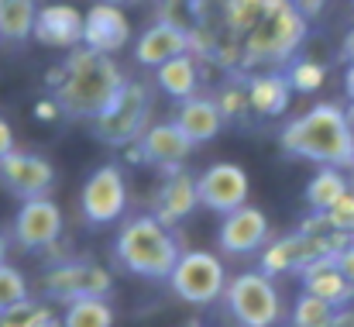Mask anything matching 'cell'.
<instances>
[{
	"label": "cell",
	"instance_id": "cell-22",
	"mask_svg": "<svg viewBox=\"0 0 354 327\" xmlns=\"http://www.w3.org/2000/svg\"><path fill=\"white\" fill-rule=\"evenodd\" d=\"M155 83L176 97V100H186V97H196V87H200V66H196V55L193 52H183L169 62H162L155 69Z\"/></svg>",
	"mask_w": 354,
	"mask_h": 327
},
{
	"label": "cell",
	"instance_id": "cell-43",
	"mask_svg": "<svg viewBox=\"0 0 354 327\" xmlns=\"http://www.w3.org/2000/svg\"><path fill=\"white\" fill-rule=\"evenodd\" d=\"M351 3H354V0H351Z\"/></svg>",
	"mask_w": 354,
	"mask_h": 327
},
{
	"label": "cell",
	"instance_id": "cell-16",
	"mask_svg": "<svg viewBox=\"0 0 354 327\" xmlns=\"http://www.w3.org/2000/svg\"><path fill=\"white\" fill-rule=\"evenodd\" d=\"M183 52H189V24H179L169 17H158L134 45L138 66H148V69H158L162 62H169Z\"/></svg>",
	"mask_w": 354,
	"mask_h": 327
},
{
	"label": "cell",
	"instance_id": "cell-27",
	"mask_svg": "<svg viewBox=\"0 0 354 327\" xmlns=\"http://www.w3.org/2000/svg\"><path fill=\"white\" fill-rule=\"evenodd\" d=\"M286 80L296 94H317L327 83V66L313 62V59H292L286 66Z\"/></svg>",
	"mask_w": 354,
	"mask_h": 327
},
{
	"label": "cell",
	"instance_id": "cell-33",
	"mask_svg": "<svg viewBox=\"0 0 354 327\" xmlns=\"http://www.w3.org/2000/svg\"><path fill=\"white\" fill-rule=\"evenodd\" d=\"M292 3H296V10H299L306 21L320 17V14H324V7H327V0H292Z\"/></svg>",
	"mask_w": 354,
	"mask_h": 327
},
{
	"label": "cell",
	"instance_id": "cell-10",
	"mask_svg": "<svg viewBox=\"0 0 354 327\" xmlns=\"http://www.w3.org/2000/svg\"><path fill=\"white\" fill-rule=\"evenodd\" d=\"M196 190H200V204L224 218V214L248 204L251 183H248V173L237 162H214L210 169H203L196 176Z\"/></svg>",
	"mask_w": 354,
	"mask_h": 327
},
{
	"label": "cell",
	"instance_id": "cell-41",
	"mask_svg": "<svg viewBox=\"0 0 354 327\" xmlns=\"http://www.w3.org/2000/svg\"><path fill=\"white\" fill-rule=\"evenodd\" d=\"M348 169H351V176H354V155H351V166H348Z\"/></svg>",
	"mask_w": 354,
	"mask_h": 327
},
{
	"label": "cell",
	"instance_id": "cell-23",
	"mask_svg": "<svg viewBox=\"0 0 354 327\" xmlns=\"http://www.w3.org/2000/svg\"><path fill=\"white\" fill-rule=\"evenodd\" d=\"M348 190H351V186H348L344 173H341L337 166H324V169H317V176L306 183V204H310L313 214H327Z\"/></svg>",
	"mask_w": 354,
	"mask_h": 327
},
{
	"label": "cell",
	"instance_id": "cell-17",
	"mask_svg": "<svg viewBox=\"0 0 354 327\" xmlns=\"http://www.w3.org/2000/svg\"><path fill=\"white\" fill-rule=\"evenodd\" d=\"M83 21H86V14H80L73 3H45V7H38L31 38H38L48 48H80Z\"/></svg>",
	"mask_w": 354,
	"mask_h": 327
},
{
	"label": "cell",
	"instance_id": "cell-21",
	"mask_svg": "<svg viewBox=\"0 0 354 327\" xmlns=\"http://www.w3.org/2000/svg\"><path fill=\"white\" fill-rule=\"evenodd\" d=\"M299 276H303V290L306 293H313V297H320V300H327L334 307H348L354 300V283L337 269L334 258H320V262L306 265Z\"/></svg>",
	"mask_w": 354,
	"mask_h": 327
},
{
	"label": "cell",
	"instance_id": "cell-31",
	"mask_svg": "<svg viewBox=\"0 0 354 327\" xmlns=\"http://www.w3.org/2000/svg\"><path fill=\"white\" fill-rule=\"evenodd\" d=\"M35 310H38V303L24 300V303H17V307H10V310L0 314V327H31Z\"/></svg>",
	"mask_w": 354,
	"mask_h": 327
},
{
	"label": "cell",
	"instance_id": "cell-37",
	"mask_svg": "<svg viewBox=\"0 0 354 327\" xmlns=\"http://www.w3.org/2000/svg\"><path fill=\"white\" fill-rule=\"evenodd\" d=\"M344 90H348V97L354 100V62H348V73H344Z\"/></svg>",
	"mask_w": 354,
	"mask_h": 327
},
{
	"label": "cell",
	"instance_id": "cell-13",
	"mask_svg": "<svg viewBox=\"0 0 354 327\" xmlns=\"http://www.w3.org/2000/svg\"><path fill=\"white\" fill-rule=\"evenodd\" d=\"M134 148H138V162L172 173V169H183V162L189 159V152L196 145L186 138V131L176 121H158V124H148V131L141 134V141Z\"/></svg>",
	"mask_w": 354,
	"mask_h": 327
},
{
	"label": "cell",
	"instance_id": "cell-6",
	"mask_svg": "<svg viewBox=\"0 0 354 327\" xmlns=\"http://www.w3.org/2000/svg\"><path fill=\"white\" fill-rule=\"evenodd\" d=\"M227 314L237 321V327H275L282 317V300L272 283V276L258 272H241L224 290Z\"/></svg>",
	"mask_w": 354,
	"mask_h": 327
},
{
	"label": "cell",
	"instance_id": "cell-30",
	"mask_svg": "<svg viewBox=\"0 0 354 327\" xmlns=\"http://www.w3.org/2000/svg\"><path fill=\"white\" fill-rule=\"evenodd\" d=\"M327 224L334 227V231H344V234H354V190H348L327 214Z\"/></svg>",
	"mask_w": 354,
	"mask_h": 327
},
{
	"label": "cell",
	"instance_id": "cell-42",
	"mask_svg": "<svg viewBox=\"0 0 354 327\" xmlns=\"http://www.w3.org/2000/svg\"><path fill=\"white\" fill-rule=\"evenodd\" d=\"M186 327H200V324H196V321H193V324H186Z\"/></svg>",
	"mask_w": 354,
	"mask_h": 327
},
{
	"label": "cell",
	"instance_id": "cell-8",
	"mask_svg": "<svg viewBox=\"0 0 354 327\" xmlns=\"http://www.w3.org/2000/svg\"><path fill=\"white\" fill-rule=\"evenodd\" d=\"M80 211H83L86 224H93V227H104V224H114V220L124 218L127 183H124L120 166L107 162V166H100L86 176L83 193H80Z\"/></svg>",
	"mask_w": 354,
	"mask_h": 327
},
{
	"label": "cell",
	"instance_id": "cell-2",
	"mask_svg": "<svg viewBox=\"0 0 354 327\" xmlns=\"http://www.w3.org/2000/svg\"><path fill=\"white\" fill-rule=\"evenodd\" d=\"M48 87L59 110L73 121H93L124 87L118 62L86 45L73 48L62 66L48 69Z\"/></svg>",
	"mask_w": 354,
	"mask_h": 327
},
{
	"label": "cell",
	"instance_id": "cell-11",
	"mask_svg": "<svg viewBox=\"0 0 354 327\" xmlns=\"http://www.w3.org/2000/svg\"><path fill=\"white\" fill-rule=\"evenodd\" d=\"M62 238V211L48 197L21 200L14 214V241L24 251H45Z\"/></svg>",
	"mask_w": 354,
	"mask_h": 327
},
{
	"label": "cell",
	"instance_id": "cell-15",
	"mask_svg": "<svg viewBox=\"0 0 354 327\" xmlns=\"http://www.w3.org/2000/svg\"><path fill=\"white\" fill-rule=\"evenodd\" d=\"M131 38V21L127 14L120 10V3H93L86 10V21H83V45L93 48V52H104V55H114L127 45Z\"/></svg>",
	"mask_w": 354,
	"mask_h": 327
},
{
	"label": "cell",
	"instance_id": "cell-19",
	"mask_svg": "<svg viewBox=\"0 0 354 327\" xmlns=\"http://www.w3.org/2000/svg\"><path fill=\"white\" fill-rule=\"evenodd\" d=\"M248 83V100L258 117H279L286 114L292 100V87L286 80V73H272V69H258L251 76H244Z\"/></svg>",
	"mask_w": 354,
	"mask_h": 327
},
{
	"label": "cell",
	"instance_id": "cell-14",
	"mask_svg": "<svg viewBox=\"0 0 354 327\" xmlns=\"http://www.w3.org/2000/svg\"><path fill=\"white\" fill-rule=\"evenodd\" d=\"M217 245L227 255H251V251L265 248L268 245V218L251 204L224 214L221 231H217Z\"/></svg>",
	"mask_w": 354,
	"mask_h": 327
},
{
	"label": "cell",
	"instance_id": "cell-12",
	"mask_svg": "<svg viewBox=\"0 0 354 327\" xmlns=\"http://www.w3.org/2000/svg\"><path fill=\"white\" fill-rule=\"evenodd\" d=\"M0 183L3 190H10L21 200H35V197H48L55 186V169L48 159L31 155V152H7L0 159Z\"/></svg>",
	"mask_w": 354,
	"mask_h": 327
},
{
	"label": "cell",
	"instance_id": "cell-40",
	"mask_svg": "<svg viewBox=\"0 0 354 327\" xmlns=\"http://www.w3.org/2000/svg\"><path fill=\"white\" fill-rule=\"evenodd\" d=\"M104 3H124V0H104Z\"/></svg>",
	"mask_w": 354,
	"mask_h": 327
},
{
	"label": "cell",
	"instance_id": "cell-18",
	"mask_svg": "<svg viewBox=\"0 0 354 327\" xmlns=\"http://www.w3.org/2000/svg\"><path fill=\"white\" fill-rule=\"evenodd\" d=\"M196 204H200L196 179L186 169H172V173H165V183L151 197V214L162 220L165 227H172V224H183L196 211Z\"/></svg>",
	"mask_w": 354,
	"mask_h": 327
},
{
	"label": "cell",
	"instance_id": "cell-28",
	"mask_svg": "<svg viewBox=\"0 0 354 327\" xmlns=\"http://www.w3.org/2000/svg\"><path fill=\"white\" fill-rule=\"evenodd\" d=\"M217 107L224 114V124H231V121H248L251 117V100H248V83H244V76H234V83H227L224 90H221V97H217Z\"/></svg>",
	"mask_w": 354,
	"mask_h": 327
},
{
	"label": "cell",
	"instance_id": "cell-38",
	"mask_svg": "<svg viewBox=\"0 0 354 327\" xmlns=\"http://www.w3.org/2000/svg\"><path fill=\"white\" fill-rule=\"evenodd\" d=\"M3 251H7V238H3V231H0V265H3Z\"/></svg>",
	"mask_w": 354,
	"mask_h": 327
},
{
	"label": "cell",
	"instance_id": "cell-36",
	"mask_svg": "<svg viewBox=\"0 0 354 327\" xmlns=\"http://www.w3.org/2000/svg\"><path fill=\"white\" fill-rule=\"evenodd\" d=\"M341 59H344V62H354V28L344 35V42H341Z\"/></svg>",
	"mask_w": 354,
	"mask_h": 327
},
{
	"label": "cell",
	"instance_id": "cell-29",
	"mask_svg": "<svg viewBox=\"0 0 354 327\" xmlns=\"http://www.w3.org/2000/svg\"><path fill=\"white\" fill-rule=\"evenodd\" d=\"M24 300H28V279H24V272L3 262L0 265V314L10 310V307H17V303H24Z\"/></svg>",
	"mask_w": 354,
	"mask_h": 327
},
{
	"label": "cell",
	"instance_id": "cell-5",
	"mask_svg": "<svg viewBox=\"0 0 354 327\" xmlns=\"http://www.w3.org/2000/svg\"><path fill=\"white\" fill-rule=\"evenodd\" d=\"M90 124H93V134H97L104 145H114V148L138 145L141 134H145L148 124H151V90H148V83L124 80L118 97L100 110Z\"/></svg>",
	"mask_w": 354,
	"mask_h": 327
},
{
	"label": "cell",
	"instance_id": "cell-20",
	"mask_svg": "<svg viewBox=\"0 0 354 327\" xmlns=\"http://www.w3.org/2000/svg\"><path fill=\"white\" fill-rule=\"evenodd\" d=\"M172 121L186 131V138L193 145L214 141L221 134V127H224V114L217 107V100H210V97H186V100H179V110H176Z\"/></svg>",
	"mask_w": 354,
	"mask_h": 327
},
{
	"label": "cell",
	"instance_id": "cell-26",
	"mask_svg": "<svg viewBox=\"0 0 354 327\" xmlns=\"http://www.w3.org/2000/svg\"><path fill=\"white\" fill-rule=\"evenodd\" d=\"M337 310H341V307H334V303H327V300H320V297H313V293L303 290V293L296 297V303H292L289 324L292 327H334Z\"/></svg>",
	"mask_w": 354,
	"mask_h": 327
},
{
	"label": "cell",
	"instance_id": "cell-39",
	"mask_svg": "<svg viewBox=\"0 0 354 327\" xmlns=\"http://www.w3.org/2000/svg\"><path fill=\"white\" fill-rule=\"evenodd\" d=\"M348 121H351V127H354V100H351V107H348Z\"/></svg>",
	"mask_w": 354,
	"mask_h": 327
},
{
	"label": "cell",
	"instance_id": "cell-7",
	"mask_svg": "<svg viewBox=\"0 0 354 327\" xmlns=\"http://www.w3.org/2000/svg\"><path fill=\"white\" fill-rule=\"evenodd\" d=\"M169 286L179 300H186L193 307H210L227 290L224 262L214 251H183L169 276Z\"/></svg>",
	"mask_w": 354,
	"mask_h": 327
},
{
	"label": "cell",
	"instance_id": "cell-3",
	"mask_svg": "<svg viewBox=\"0 0 354 327\" xmlns=\"http://www.w3.org/2000/svg\"><path fill=\"white\" fill-rule=\"evenodd\" d=\"M279 145L286 155L292 159H306L317 166H337L348 169L354 155V127L348 121V110L341 104H317L306 114L292 117L282 134Z\"/></svg>",
	"mask_w": 354,
	"mask_h": 327
},
{
	"label": "cell",
	"instance_id": "cell-1",
	"mask_svg": "<svg viewBox=\"0 0 354 327\" xmlns=\"http://www.w3.org/2000/svg\"><path fill=\"white\" fill-rule=\"evenodd\" d=\"M303 42L292 0H189V52L231 76L292 62Z\"/></svg>",
	"mask_w": 354,
	"mask_h": 327
},
{
	"label": "cell",
	"instance_id": "cell-4",
	"mask_svg": "<svg viewBox=\"0 0 354 327\" xmlns=\"http://www.w3.org/2000/svg\"><path fill=\"white\" fill-rule=\"evenodd\" d=\"M114 255H118V262L131 276L158 283V279L172 276V269H176L183 251H179L172 231L155 214H138V218H131L120 227Z\"/></svg>",
	"mask_w": 354,
	"mask_h": 327
},
{
	"label": "cell",
	"instance_id": "cell-9",
	"mask_svg": "<svg viewBox=\"0 0 354 327\" xmlns=\"http://www.w3.org/2000/svg\"><path fill=\"white\" fill-rule=\"evenodd\" d=\"M45 286V297L48 300H59V303H73V300H83V297H111L114 290V279L104 265L97 262H59L45 272L41 279Z\"/></svg>",
	"mask_w": 354,
	"mask_h": 327
},
{
	"label": "cell",
	"instance_id": "cell-35",
	"mask_svg": "<svg viewBox=\"0 0 354 327\" xmlns=\"http://www.w3.org/2000/svg\"><path fill=\"white\" fill-rule=\"evenodd\" d=\"M7 152H14V131H10V124L0 117V159H3Z\"/></svg>",
	"mask_w": 354,
	"mask_h": 327
},
{
	"label": "cell",
	"instance_id": "cell-34",
	"mask_svg": "<svg viewBox=\"0 0 354 327\" xmlns=\"http://www.w3.org/2000/svg\"><path fill=\"white\" fill-rule=\"evenodd\" d=\"M62 110H59V104H55V97H45V100H38L35 104V117L38 121H55Z\"/></svg>",
	"mask_w": 354,
	"mask_h": 327
},
{
	"label": "cell",
	"instance_id": "cell-24",
	"mask_svg": "<svg viewBox=\"0 0 354 327\" xmlns=\"http://www.w3.org/2000/svg\"><path fill=\"white\" fill-rule=\"evenodd\" d=\"M38 0H0V38L24 42L35 31Z\"/></svg>",
	"mask_w": 354,
	"mask_h": 327
},
{
	"label": "cell",
	"instance_id": "cell-32",
	"mask_svg": "<svg viewBox=\"0 0 354 327\" xmlns=\"http://www.w3.org/2000/svg\"><path fill=\"white\" fill-rule=\"evenodd\" d=\"M334 262H337V269H341V272L354 283V241H348V245L334 255Z\"/></svg>",
	"mask_w": 354,
	"mask_h": 327
},
{
	"label": "cell",
	"instance_id": "cell-25",
	"mask_svg": "<svg viewBox=\"0 0 354 327\" xmlns=\"http://www.w3.org/2000/svg\"><path fill=\"white\" fill-rule=\"evenodd\" d=\"M62 327H114V307L107 297H83L66 303Z\"/></svg>",
	"mask_w": 354,
	"mask_h": 327
}]
</instances>
